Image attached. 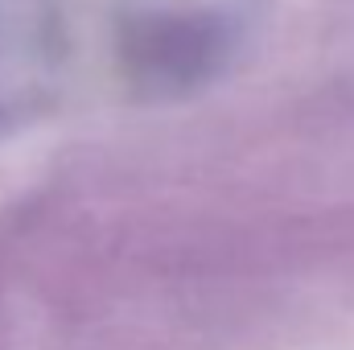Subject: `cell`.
<instances>
[{
  "mask_svg": "<svg viewBox=\"0 0 354 350\" xmlns=\"http://www.w3.org/2000/svg\"><path fill=\"white\" fill-rule=\"evenodd\" d=\"M58 75V33L41 0H0V132L33 120Z\"/></svg>",
  "mask_w": 354,
  "mask_h": 350,
  "instance_id": "cell-1",
  "label": "cell"
},
{
  "mask_svg": "<svg viewBox=\"0 0 354 350\" xmlns=\"http://www.w3.org/2000/svg\"><path fill=\"white\" fill-rule=\"evenodd\" d=\"M218 50H223V37L214 21L174 12V17H153L136 29V37L128 42V62L140 83L181 87L214 71Z\"/></svg>",
  "mask_w": 354,
  "mask_h": 350,
  "instance_id": "cell-2",
  "label": "cell"
}]
</instances>
